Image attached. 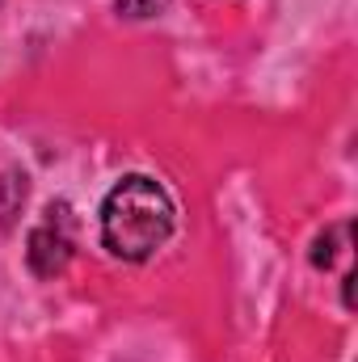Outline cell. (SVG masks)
<instances>
[{"label":"cell","mask_w":358,"mask_h":362,"mask_svg":"<svg viewBox=\"0 0 358 362\" xmlns=\"http://www.w3.org/2000/svg\"><path fill=\"white\" fill-rule=\"evenodd\" d=\"M312 262L321 270H333L342 266V282H346V303H350V223H333L316 236V249H312Z\"/></svg>","instance_id":"obj_3"},{"label":"cell","mask_w":358,"mask_h":362,"mask_svg":"<svg viewBox=\"0 0 358 362\" xmlns=\"http://www.w3.org/2000/svg\"><path fill=\"white\" fill-rule=\"evenodd\" d=\"M72 211L59 202V206H47L42 211V223L30 232V245H25V257H30V270L38 278H55L64 274V266L72 262Z\"/></svg>","instance_id":"obj_2"},{"label":"cell","mask_w":358,"mask_h":362,"mask_svg":"<svg viewBox=\"0 0 358 362\" xmlns=\"http://www.w3.org/2000/svg\"><path fill=\"white\" fill-rule=\"evenodd\" d=\"M173 236V198L152 177H122L101 206V240L122 262H148Z\"/></svg>","instance_id":"obj_1"},{"label":"cell","mask_w":358,"mask_h":362,"mask_svg":"<svg viewBox=\"0 0 358 362\" xmlns=\"http://www.w3.org/2000/svg\"><path fill=\"white\" fill-rule=\"evenodd\" d=\"M114 8H118L122 17H131V21H144V17L165 13V8H169V0H114Z\"/></svg>","instance_id":"obj_4"}]
</instances>
